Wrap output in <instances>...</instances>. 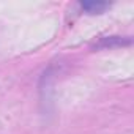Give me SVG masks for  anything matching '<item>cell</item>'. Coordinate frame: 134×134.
<instances>
[{
	"label": "cell",
	"instance_id": "1",
	"mask_svg": "<svg viewBox=\"0 0 134 134\" xmlns=\"http://www.w3.org/2000/svg\"><path fill=\"white\" fill-rule=\"evenodd\" d=\"M82 10H85L90 14H99L103 13L106 8H109V3L106 2H95V0H88V2H82L81 3Z\"/></svg>",
	"mask_w": 134,
	"mask_h": 134
}]
</instances>
